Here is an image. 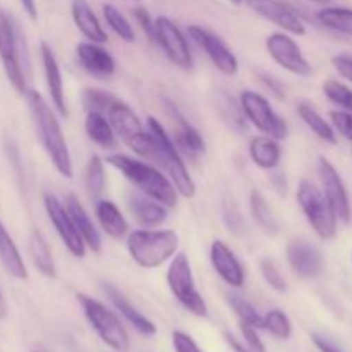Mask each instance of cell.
Masks as SVG:
<instances>
[{"mask_svg": "<svg viewBox=\"0 0 352 352\" xmlns=\"http://www.w3.org/2000/svg\"><path fill=\"white\" fill-rule=\"evenodd\" d=\"M318 174H320V181H322V186H323V195H325L327 201H329L330 206H332L337 220H342L344 223H349L351 213H352L351 199H349V192H347L346 184H344L339 170H337V168L333 167L325 157H320Z\"/></svg>", "mask_w": 352, "mask_h": 352, "instance_id": "2e32d148", "label": "cell"}, {"mask_svg": "<svg viewBox=\"0 0 352 352\" xmlns=\"http://www.w3.org/2000/svg\"><path fill=\"white\" fill-rule=\"evenodd\" d=\"M330 120L346 140L352 141V112H349V110H336V112H330Z\"/></svg>", "mask_w": 352, "mask_h": 352, "instance_id": "7bdbcfd3", "label": "cell"}, {"mask_svg": "<svg viewBox=\"0 0 352 352\" xmlns=\"http://www.w3.org/2000/svg\"><path fill=\"white\" fill-rule=\"evenodd\" d=\"M103 291H105L107 298H109V301L112 302L113 308L117 309V313H119V315L122 316V318L126 320L134 330H138V332L144 337L157 336V325H155L148 316H144L140 309L134 308L119 289H116L110 284H105Z\"/></svg>", "mask_w": 352, "mask_h": 352, "instance_id": "cb8c5ba5", "label": "cell"}, {"mask_svg": "<svg viewBox=\"0 0 352 352\" xmlns=\"http://www.w3.org/2000/svg\"><path fill=\"white\" fill-rule=\"evenodd\" d=\"M243 3L258 16L280 28L284 33L292 34V36H305L306 34L305 23L287 2H282V0H243Z\"/></svg>", "mask_w": 352, "mask_h": 352, "instance_id": "9a60e30c", "label": "cell"}, {"mask_svg": "<svg viewBox=\"0 0 352 352\" xmlns=\"http://www.w3.org/2000/svg\"><path fill=\"white\" fill-rule=\"evenodd\" d=\"M76 55H78L81 67L91 76H95V78L107 79L116 74V58L102 43L82 41L76 48Z\"/></svg>", "mask_w": 352, "mask_h": 352, "instance_id": "ffe728a7", "label": "cell"}, {"mask_svg": "<svg viewBox=\"0 0 352 352\" xmlns=\"http://www.w3.org/2000/svg\"><path fill=\"white\" fill-rule=\"evenodd\" d=\"M24 95H26L28 107H30L34 131H36V136L43 146L45 153H47L48 160L52 162L60 177L72 179L74 165H72L71 151H69L57 112L36 89H28Z\"/></svg>", "mask_w": 352, "mask_h": 352, "instance_id": "6da1fadb", "label": "cell"}, {"mask_svg": "<svg viewBox=\"0 0 352 352\" xmlns=\"http://www.w3.org/2000/svg\"><path fill=\"white\" fill-rule=\"evenodd\" d=\"M85 131L89 140L103 150H113L117 146V136L105 113L86 112Z\"/></svg>", "mask_w": 352, "mask_h": 352, "instance_id": "f546056e", "label": "cell"}, {"mask_svg": "<svg viewBox=\"0 0 352 352\" xmlns=\"http://www.w3.org/2000/svg\"><path fill=\"white\" fill-rule=\"evenodd\" d=\"M289 267L301 278L318 277L323 268L322 253L306 241H292L285 251Z\"/></svg>", "mask_w": 352, "mask_h": 352, "instance_id": "44dd1931", "label": "cell"}, {"mask_svg": "<svg viewBox=\"0 0 352 352\" xmlns=\"http://www.w3.org/2000/svg\"><path fill=\"white\" fill-rule=\"evenodd\" d=\"M82 184H85L86 195L98 201L102 198L103 191H105L107 175H105V160L98 155H91L86 164L85 172H82Z\"/></svg>", "mask_w": 352, "mask_h": 352, "instance_id": "4dcf8cb0", "label": "cell"}, {"mask_svg": "<svg viewBox=\"0 0 352 352\" xmlns=\"http://www.w3.org/2000/svg\"><path fill=\"white\" fill-rule=\"evenodd\" d=\"M103 19L109 24L110 30L124 41V43H134L136 40V33H134V28L131 24V21L117 9L113 3H103L102 7Z\"/></svg>", "mask_w": 352, "mask_h": 352, "instance_id": "e575fe53", "label": "cell"}, {"mask_svg": "<svg viewBox=\"0 0 352 352\" xmlns=\"http://www.w3.org/2000/svg\"><path fill=\"white\" fill-rule=\"evenodd\" d=\"M311 340H313V344L316 346V349H318L320 352H344L340 347H337L332 340H329L327 337L320 336V333H313Z\"/></svg>", "mask_w": 352, "mask_h": 352, "instance_id": "c3c4849f", "label": "cell"}, {"mask_svg": "<svg viewBox=\"0 0 352 352\" xmlns=\"http://www.w3.org/2000/svg\"><path fill=\"white\" fill-rule=\"evenodd\" d=\"M239 105L244 117L256 127L260 133L282 141L287 138V124L275 112L267 96L254 89H243L239 95Z\"/></svg>", "mask_w": 352, "mask_h": 352, "instance_id": "30bf717a", "label": "cell"}, {"mask_svg": "<svg viewBox=\"0 0 352 352\" xmlns=\"http://www.w3.org/2000/svg\"><path fill=\"white\" fill-rule=\"evenodd\" d=\"M40 57L43 64L45 82H47L48 95H50L52 107L60 117H67V105H65V93H64V79H62L60 65H58L57 57L47 41H41L40 45Z\"/></svg>", "mask_w": 352, "mask_h": 352, "instance_id": "d6986e66", "label": "cell"}, {"mask_svg": "<svg viewBox=\"0 0 352 352\" xmlns=\"http://www.w3.org/2000/svg\"><path fill=\"white\" fill-rule=\"evenodd\" d=\"M71 16L74 21L79 33L93 43H107L109 34L103 30L98 16L95 14L93 7L89 6L88 0H72L71 2Z\"/></svg>", "mask_w": 352, "mask_h": 352, "instance_id": "d4e9b609", "label": "cell"}, {"mask_svg": "<svg viewBox=\"0 0 352 352\" xmlns=\"http://www.w3.org/2000/svg\"><path fill=\"white\" fill-rule=\"evenodd\" d=\"M265 45H267L268 55L272 57V60L280 65L282 69H285L291 74L299 76V78L313 76V65L305 57L301 47L292 38V34L277 31V33L268 34Z\"/></svg>", "mask_w": 352, "mask_h": 352, "instance_id": "8fae6325", "label": "cell"}, {"mask_svg": "<svg viewBox=\"0 0 352 352\" xmlns=\"http://www.w3.org/2000/svg\"><path fill=\"white\" fill-rule=\"evenodd\" d=\"M227 301H229V306L232 308V311L236 313L239 322L256 327L258 330L263 329V316L258 313V309L254 308L250 301H246V299L236 294H230L229 298H227Z\"/></svg>", "mask_w": 352, "mask_h": 352, "instance_id": "8d00e7d4", "label": "cell"}, {"mask_svg": "<svg viewBox=\"0 0 352 352\" xmlns=\"http://www.w3.org/2000/svg\"><path fill=\"white\" fill-rule=\"evenodd\" d=\"M165 105H167L168 116L174 120L172 141L175 143L177 150L181 151V155H186V157L189 158H198L199 155L205 153V140H203L201 133L186 119L184 113H182L174 103L167 100Z\"/></svg>", "mask_w": 352, "mask_h": 352, "instance_id": "e0dca14e", "label": "cell"}, {"mask_svg": "<svg viewBox=\"0 0 352 352\" xmlns=\"http://www.w3.org/2000/svg\"><path fill=\"white\" fill-rule=\"evenodd\" d=\"M188 34L205 52L206 57L217 67V71L222 72L223 76L237 74V71H239V60H237L236 54L230 50L229 45L219 34H215L213 31L206 30L203 26H196V24H191L188 28Z\"/></svg>", "mask_w": 352, "mask_h": 352, "instance_id": "5bb4252c", "label": "cell"}, {"mask_svg": "<svg viewBox=\"0 0 352 352\" xmlns=\"http://www.w3.org/2000/svg\"><path fill=\"white\" fill-rule=\"evenodd\" d=\"M146 127L150 131L151 138H153V153H151L150 160L164 168L167 177L170 179L174 188L177 189L179 196L186 199L195 198L196 182L189 174L184 158H182L181 151L177 150L175 143L172 141L170 134H167L160 120L153 116L148 117Z\"/></svg>", "mask_w": 352, "mask_h": 352, "instance_id": "3957f363", "label": "cell"}, {"mask_svg": "<svg viewBox=\"0 0 352 352\" xmlns=\"http://www.w3.org/2000/svg\"><path fill=\"white\" fill-rule=\"evenodd\" d=\"M232 6H243V0H229Z\"/></svg>", "mask_w": 352, "mask_h": 352, "instance_id": "db71d44e", "label": "cell"}, {"mask_svg": "<svg viewBox=\"0 0 352 352\" xmlns=\"http://www.w3.org/2000/svg\"><path fill=\"white\" fill-rule=\"evenodd\" d=\"M313 2H318V3H325V2H329V0H313Z\"/></svg>", "mask_w": 352, "mask_h": 352, "instance_id": "11a10c76", "label": "cell"}, {"mask_svg": "<svg viewBox=\"0 0 352 352\" xmlns=\"http://www.w3.org/2000/svg\"><path fill=\"white\" fill-rule=\"evenodd\" d=\"M167 285L179 305L188 309L191 315L198 316V318L208 316V306H206L201 292L196 287L191 261L184 253H175L170 258V265L167 270Z\"/></svg>", "mask_w": 352, "mask_h": 352, "instance_id": "52a82bcc", "label": "cell"}, {"mask_svg": "<svg viewBox=\"0 0 352 352\" xmlns=\"http://www.w3.org/2000/svg\"><path fill=\"white\" fill-rule=\"evenodd\" d=\"M250 210L253 219L256 220L258 226L263 230H267L268 234H277L278 232V220L275 217L274 210L270 208L268 201L265 199V196L261 192H258L256 189L251 191L250 195Z\"/></svg>", "mask_w": 352, "mask_h": 352, "instance_id": "836d02e7", "label": "cell"}, {"mask_svg": "<svg viewBox=\"0 0 352 352\" xmlns=\"http://www.w3.org/2000/svg\"><path fill=\"white\" fill-rule=\"evenodd\" d=\"M155 41L160 45V48L172 64L181 69L192 67L195 60H192L189 41L174 21L165 16L155 19Z\"/></svg>", "mask_w": 352, "mask_h": 352, "instance_id": "4fadbf2b", "label": "cell"}, {"mask_svg": "<svg viewBox=\"0 0 352 352\" xmlns=\"http://www.w3.org/2000/svg\"><path fill=\"white\" fill-rule=\"evenodd\" d=\"M28 253H30V258L31 261H33L34 268H36L43 277H57V267H55L50 246H48L43 234L38 232V230H31L30 232V237H28Z\"/></svg>", "mask_w": 352, "mask_h": 352, "instance_id": "f1b7e54d", "label": "cell"}, {"mask_svg": "<svg viewBox=\"0 0 352 352\" xmlns=\"http://www.w3.org/2000/svg\"><path fill=\"white\" fill-rule=\"evenodd\" d=\"M95 215L103 232L112 239H124L129 234V223L122 215L119 206L112 199H102L95 201Z\"/></svg>", "mask_w": 352, "mask_h": 352, "instance_id": "484cf974", "label": "cell"}, {"mask_svg": "<svg viewBox=\"0 0 352 352\" xmlns=\"http://www.w3.org/2000/svg\"><path fill=\"white\" fill-rule=\"evenodd\" d=\"M260 270H261V275H263L265 282H267L275 292L287 291V282H285L284 275H282V272L278 270L277 263H275L274 260H270V258H263L260 263Z\"/></svg>", "mask_w": 352, "mask_h": 352, "instance_id": "60d3db41", "label": "cell"}, {"mask_svg": "<svg viewBox=\"0 0 352 352\" xmlns=\"http://www.w3.org/2000/svg\"><path fill=\"white\" fill-rule=\"evenodd\" d=\"M105 116L116 136L124 144H127L134 153L150 160L151 153H153V138H151L150 131L144 129L138 113L126 102L116 98L107 109Z\"/></svg>", "mask_w": 352, "mask_h": 352, "instance_id": "8992f818", "label": "cell"}, {"mask_svg": "<svg viewBox=\"0 0 352 352\" xmlns=\"http://www.w3.org/2000/svg\"><path fill=\"white\" fill-rule=\"evenodd\" d=\"M263 330L278 340H289L292 337V323L282 309H270L265 313Z\"/></svg>", "mask_w": 352, "mask_h": 352, "instance_id": "d590c367", "label": "cell"}, {"mask_svg": "<svg viewBox=\"0 0 352 352\" xmlns=\"http://www.w3.org/2000/svg\"><path fill=\"white\" fill-rule=\"evenodd\" d=\"M260 79H261V82L267 86V89H270L272 95H274L275 98H277V100H284L285 98V89H284V86L278 82V79L272 78L270 74H260Z\"/></svg>", "mask_w": 352, "mask_h": 352, "instance_id": "7dc6e473", "label": "cell"}, {"mask_svg": "<svg viewBox=\"0 0 352 352\" xmlns=\"http://www.w3.org/2000/svg\"><path fill=\"white\" fill-rule=\"evenodd\" d=\"M0 261L10 277L17 280H28L30 274H28L26 263L2 220H0Z\"/></svg>", "mask_w": 352, "mask_h": 352, "instance_id": "83f0119b", "label": "cell"}, {"mask_svg": "<svg viewBox=\"0 0 352 352\" xmlns=\"http://www.w3.org/2000/svg\"><path fill=\"white\" fill-rule=\"evenodd\" d=\"M65 208H67L69 215H71L72 222H74L76 229L81 234L82 241H85L86 248L93 251V253H100L103 246L102 232L98 230L96 223L93 222V219L89 217V213L86 212V208L82 206V203L79 201L76 195H67L64 201Z\"/></svg>", "mask_w": 352, "mask_h": 352, "instance_id": "7402d4cb", "label": "cell"}, {"mask_svg": "<svg viewBox=\"0 0 352 352\" xmlns=\"http://www.w3.org/2000/svg\"><path fill=\"white\" fill-rule=\"evenodd\" d=\"M117 96H113L112 93L103 91L98 88H86L82 93V105H85L86 112H102L105 113L107 109L110 107V103L116 100Z\"/></svg>", "mask_w": 352, "mask_h": 352, "instance_id": "f35d334b", "label": "cell"}, {"mask_svg": "<svg viewBox=\"0 0 352 352\" xmlns=\"http://www.w3.org/2000/svg\"><path fill=\"white\" fill-rule=\"evenodd\" d=\"M250 157L256 167L265 168V170H274V168L278 167L282 160L280 141L272 136H267V134L251 138Z\"/></svg>", "mask_w": 352, "mask_h": 352, "instance_id": "4316f807", "label": "cell"}, {"mask_svg": "<svg viewBox=\"0 0 352 352\" xmlns=\"http://www.w3.org/2000/svg\"><path fill=\"white\" fill-rule=\"evenodd\" d=\"M21 7L23 10L26 12V16L30 17L31 21H36L38 19V9H36V2L34 0H19Z\"/></svg>", "mask_w": 352, "mask_h": 352, "instance_id": "f907efd6", "label": "cell"}, {"mask_svg": "<svg viewBox=\"0 0 352 352\" xmlns=\"http://www.w3.org/2000/svg\"><path fill=\"white\" fill-rule=\"evenodd\" d=\"M76 299H78L89 327L95 330L96 336L100 337V340L107 347H110L113 352H129V336H127L120 318L112 309L107 308L98 299L91 298L88 294H82V292H78Z\"/></svg>", "mask_w": 352, "mask_h": 352, "instance_id": "5b68a950", "label": "cell"}, {"mask_svg": "<svg viewBox=\"0 0 352 352\" xmlns=\"http://www.w3.org/2000/svg\"><path fill=\"white\" fill-rule=\"evenodd\" d=\"M6 316H7V302H6V298H3L2 291H0V322H2Z\"/></svg>", "mask_w": 352, "mask_h": 352, "instance_id": "816d5d0a", "label": "cell"}, {"mask_svg": "<svg viewBox=\"0 0 352 352\" xmlns=\"http://www.w3.org/2000/svg\"><path fill=\"white\" fill-rule=\"evenodd\" d=\"M239 332H241V339H243L248 352H267V347H265L256 327L239 322Z\"/></svg>", "mask_w": 352, "mask_h": 352, "instance_id": "b9f144b4", "label": "cell"}, {"mask_svg": "<svg viewBox=\"0 0 352 352\" xmlns=\"http://www.w3.org/2000/svg\"><path fill=\"white\" fill-rule=\"evenodd\" d=\"M31 352H48L47 349H45L43 346H34L33 349H31Z\"/></svg>", "mask_w": 352, "mask_h": 352, "instance_id": "f5cc1de1", "label": "cell"}, {"mask_svg": "<svg viewBox=\"0 0 352 352\" xmlns=\"http://www.w3.org/2000/svg\"><path fill=\"white\" fill-rule=\"evenodd\" d=\"M223 339H226V342L229 344V346L232 347V349L236 351V352H248L246 346H244L243 340H239L236 336H232V333L223 332Z\"/></svg>", "mask_w": 352, "mask_h": 352, "instance_id": "681fc988", "label": "cell"}, {"mask_svg": "<svg viewBox=\"0 0 352 352\" xmlns=\"http://www.w3.org/2000/svg\"><path fill=\"white\" fill-rule=\"evenodd\" d=\"M21 48L23 45L16 23L12 16L0 7V62L12 88L19 95H24L28 91V85Z\"/></svg>", "mask_w": 352, "mask_h": 352, "instance_id": "ba28073f", "label": "cell"}, {"mask_svg": "<svg viewBox=\"0 0 352 352\" xmlns=\"http://www.w3.org/2000/svg\"><path fill=\"white\" fill-rule=\"evenodd\" d=\"M210 263L220 278L234 289H241L246 282V270L239 258L223 241H213L210 246Z\"/></svg>", "mask_w": 352, "mask_h": 352, "instance_id": "ac0fdd59", "label": "cell"}, {"mask_svg": "<svg viewBox=\"0 0 352 352\" xmlns=\"http://www.w3.org/2000/svg\"><path fill=\"white\" fill-rule=\"evenodd\" d=\"M316 19L329 30L340 34H352V9L347 7H323Z\"/></svg>", "mask_w": 352, "mask_h": 352, "instance_id": "d6a6232c", "label": "cell"}, {"mask_svg": "<svg viewBox=\"0 0 352 352\" xmlns=\"http://www.w3.org/2000/svg\"><path fill=\"white\" fill-rule=\"evenodd\" d=\"M323 93L330 102L352 112V89L347 88L346 85L336 81V79H327L323 82Z\"/></svg>", "mask_w": 352, "mask_h": 352, "instance_id": "74e56055", "label": "cell"}, {"mask_svg": "<svg viewBox=\"0 0 352 352\" xmlns=\"http://www.w3.org/2000/svg\"><path fill=\"white\" fill-rule=\"evenodd\" d=\"M127 253L141 268H158L167 263L179 248V236L175 230L141 229L127 234Z\"/></svg>", "mask_w": 352, "mask_h": 352, "instance_id": "277c9868", "label": "cell"}, {"mask_svg": "<svg viewBox=\"0 0 352 352\" xmlns=\"http://www.w3.org/2000/svg\"><path fill=\"white\" fill-rule=\"evenodd\" d=\"M296 196H298L299 206L313 230L322 239H332L337 232V217L322 189L305 179L299 182Z\"/></svg>", "mask_w": 352, "mask_h": 352, "instance_id": "9c48e42d", "label": "cell"}, {"mask_svg": "<svg viewBox=\"0 0 352 352\" xmlns=\"http://www.w3.org/2000/svg\"><path fill=\"white\" fill-rule=\"evenodd\" d=\"M133 16L136 19V23L140 24V28L143 30V33L150 38L151 41H155V19L151 17V14L148 12V9L144 7H136L133 9Z\"/></svg>", "mask_w": 352, "mask_h": 352, "instance_id": "f6af8a7d", "label": "cell"}, {"mask_svg": "<svg viewBox=\"0 0 352 352\" xmlns=\"http://www.w3.org/2000/svg\"><path fill=\"white\" fill-rule=\"evenodd\" d=\"M127 206H129L133 219L144 229H153V227L162 226L168 215L167 206L140 191L131 192L129 198H127Z\"/></svg>", "mask_w": 352, "mask_h": 352, "instance_id": "603a6c76", "label": "cell"}, {"mask_svg": "<svg viewBox=\"0 0 352 352\" xmlns=\"http://www.w3.org/2000/svg\"><path fill=\"white\" fill-rule=\"evenodd\" d=\"M222 219H223V223H226L227 229H229L230 232L236 234V236L244 234L246 223H244L243 213H241L239 206L236 205V201H232V199H226V201H223Z\"/></svg>", "mask_w": 352, "mask_h": 352, "instance_id": "ab89813d", "label": "cell"}, {"mask_svg": "<svg viewBox=\"0 0 352 352\" xmlns=\"http://www.w3.org/2000/svg\"><path fill=\"white\" fill-rule=\"evenodd\" d=\"M105 164L116 168L117 172L124 175L131 184L136 188V191L143 192V195L150 196V198L157 199L167 208H174L179 203V192L162 170L153 167L151 164H146L138 158L127 157L122 153H112L107 155Z\"/></svg>", "mask_w": 352, "mask_h": 352, "instance_id": "7a4b0ae2", "label": "cell"}, {"mask_svg": "<svg viewBox=\"0 0 352 352\" xmlns=\"http://www.w3.org/2000/svg\"><path fill=\"white\" fill-rule=\"evenodd\" d=\"M332 65L342 78L349 79L352 82V55L339 54L332 57Z\"/></svg>", "mask_w": 352, "mask_h": 352, "instance_id": "bcb514c9", "label": "cell"}, {"mask_svg": "<svg viewBox=\"0 0 352 352\" xmlns=\"http://www.w3.org/2000/svg\"><path fill=\"white\" fill-rule=\"evenodd\" d=\"M43 205L45 212H47L48 215V220H50V223L54 226L57 236L60 237L65 250H67L74 258L82 260V258L86 256V244L85 241H82L81 234L76 229L74 222H72L64 201H60L54 192H45Z\"/></svg>", "mask_w": 352, "mask_h": 352, "instance_id": "7c38bea8", "label": "cell"}, {"mask_svg": "<svg viewBox=\"0 0 352 352\" xmlns=\"http://www.w3.org/2000/svg\"><path fill=\"white\" fill-rule=\"evenodd\" d=\"M172 346H174L175 352H203L201 347L196 344V340L182 330L172 332Z\"/></svg>", "mask_w": 352, "mask_h": 352, "instance_id": "ee69618b", "label": "cell"}, {"mask_svg": "<svg viewBox=\"0 0 352 352\" xmlns=\"http://www.w3.org/2000/svg\"><path fill=\"white\" fill-rule=\"evenodd\" d=\"M298 113H299V117L302 119V122H305L306 126H308L309 129H311L313 133L320 138V140L325 141V143H329V144H337V136H336V131H333V127L330 126V124L327 122V120L323 119V117L320 116V113L316 112L311 105H309V103H306V102L299 103Z\"/></svg>", "mask_w": 352, "mask_h": 352, "instance_id": "1f68e13d", "label": "cell"}]
</instances>
